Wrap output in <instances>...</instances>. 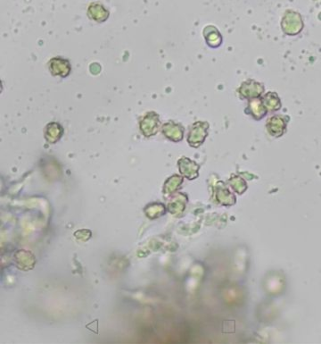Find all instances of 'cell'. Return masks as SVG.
<instances>
[{"instance_id": "9", "label": "cell", "mask_w": 321, "mask_h": 344, "mask_svg": "<svg viewBox=\"0 0 321 344\" xmlns=\"http://www.w3.org/2000/svg\"><path fill=\"white\" fill-rule=\"evenodd\" d=\"M248 109L250 110L251 114L254 116L253 117L257 120L262 119V117H264L268 112V110L263 105L262 101L260 100V99H254V100L251 101Z\"/></svg>"}, {"instance_id": "3", "label": "cell", "mask_w": 321, "mask_h": 344, "mask_svg": "<svg viewBox=\"0 0 321 344\" xmlns=\"http://www.w3.org/2000/svg\"><path fill=\"white\" fill-rule=\"evenodd\" d=\"M49 71L51 75L61 76L63 78L67 77L71 73V67L70 62L62 57H54L49 61Z\"/></svg>"}, {"instance_id": "7", "label": "cell", "mask_w": 321, "mask_h": 344, "mask_svg": "<svg viewBox=\"0 0 321 344\" xmlns=\"http://www.w3.org/2000/svg\"><path fill=\"white\" fill-rule=\"evenodd\" d=\"M267 124H268L267 128L269 129V132L273 136H280L283 134L287 127V124L281 116H273Z\"/></svg>"}, {"instance_id": "2", "label": "cell", "mask_w": 321, "mask_h": 344, "mask_svg": "<svg viewBox=\"0 0 321 344\" xmlns=\"http://www.w3.org/2000/svg\"><path fill=\"white\" fill-rule=\"evenodd\" d=\"M209 124L207 122H195L190 128L187 142L192 147H199L208 135Z\"/></svg>"}, {"instance_id": "8", "label": "cell", "mask_w": 321, "mask_h": 344, "mask_svg": "<svg viewBox=\"0 0 321 344\" xmlns=\"http://www.w3.org/2000/svg\"><path fill=\"white\" fill-rule=\"evenodd\" d=\"M89 15L94 21L102 23L108 18L109 13L107 10H105V8L102 7L101 5L92 4L89 8Z\"/></svg>"}, {"instance_id": "4", "label": "cell", "mask_w": 321, "mask_h": 344, "mask_svg": "<svg viewBox=\"0 0 321 344\" xmlns=\"http://www.w3.org/2000/svg\"><path fill=\"white\" fill-rule=\"evenodd\" d=\"M162 131L165 137H167L172 142L178 143L183 139V126L181 124H176L173 121H169L167 123L164 124L162 127Z\"/></svg>"}, {"instance_id": "10", "label": "cell", "mask_w": 321, "mask_h": 344, "mask_svg": "<svg viewBox=\"0 0 321 344\" xmlns=\"http://www.w3.org/2000/svg\"><path fill=\"white\" fill-rule=\"evenodd\" d=\"M262 103H263V105L267 110L269 109V110H271V111L278 110L281 107L279 98L276 96V93H273V92H269V94H267L264 97V100L262 101Z\"/></svg>"}, {"instance_id": "6", "label": "cell", "mask_w": 321, "mask_h": 344, "mask_svg": "<svg viewBox=\"0 0 321 344\" xmlns=\"http://www.w3.org/2000/svg\"><path fill=\"white\" fill-rule=\"evenodd\" d=\"M64 134V128L56 122L49 123L45 128V138L49 143H56Z\"/></svg>"}, {"instance_id": "1", "label": "cell", "mask_w": 321, "mask_h": 344, "mask_svg": "<svg viewBox=\"0 0 321 344\" xmlns=\"http://www.w3.org/2000/svg\"><path fill=\"white\" fill-rule=\"evenodd\" d=\"M160 126L159 115L153 111L146 113V115L141 118L140 123H139V127L145 137H151L156 134Z\"/></svg>"}, {"instance_id": "5", "label": "cell", "mask_w": 321, "mask_h": 344, "mask_svg": "<svg viewBox=\"0 0 321 344\" xmlns=\"http://www.w3.org/2000/svg\"><path fill=\"white\" fill-rule=\"evenodd\" d=\"M264 88L261 83L251 81L248 83H244L240 89V93L247 98H257L263 93Z\"/></svg>"}]
</instances>
